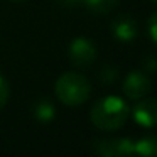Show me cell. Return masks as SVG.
I'll return each instance as SVG.
<instances>
[{
	"instance_id": "cell-1",
	"label": "cell",
	"mask_w": 157,
	"mask_h": 157,
	"mask_svg": "<svg viewBox=\"0 0 157 157\" xmlns=\"http://www.w3.org/2000/svg\"><path fill=\"white\" fill-rule=\"evenodd\" d=\"M130 108L118 96H105L93 105L90 112L91 123L100 130H117L128 120Z\"/></svg>"
},
{
	"instance_id": "cell-2",
	"label": "cell",
	"mask_w": 157,
	"mask_h": 157,
	"mask_svg": "<svg viewBox=\"0 0 157 157\" xmlns=\"http://www.w3.org/2000/svg\"><path fill=\"white\" fill-rule=\"evenodd\" d=\"M56 96L59 101L68 106L83 105L91 95V85L83 75L78 73H64L58 78L54 86Z\"/></svg>"
},
{
	"instance_id": "cell-3",
	"label": "cell",
	"mask_w": 157,
	"mask_h": 157,
	"mask_svg": "<svg viewBox=\"0 0 157 157\" xmlns=\"http://www.w3.org/2000/svg\"><path fill=\"white\" fill-rule=\"evenodd\" d=\"M96 59V49L91 41L85 37H76L73 39L69 46V61L78 68H86L93 64Z\"/></svg>"
},
{
	"instance_id": "cell-4",
	"label": "cell",
	"mask_w": 157,
	"mask_h": 157,
	"mask_svg": "<svg viewBox=\"0 0 157 157\" xmlns=\"http://www.w3.org/2000/svg\"><path fill=\"white\" fill-rule=\"evenodd\" d=\"M93 150L103 157H123L133 154V140L130 139H105L96 140Z\"/></svg>"
},
{
	"instance_id": "cell-5",
	"label": "cell",
	"mask_w": 157,
	"mask_h": 157,
	"mask_svg": "<svg viewBox=\"0 0 157 157\" xmlns=\"http://www.w3.org/2000/svg\"><path fill=\"white\" fill-rule=\"evenodd\" d=\"M150 88H152L150 79L140 71L130 73L123 83V93L130 100H142L145 95L150 93Z\"/></svg>"
},
{
	"instance_id": "cell-6",
	"label": "cell",
	"mask_w": 157,
	"mask_h": 157,
	"mask_svg": "<svg viewBox=\"0 0 157 157\" xmlns=\"http://www.w3.org/2000/svg\"><path fill=\"white\" fill-rule=\"evenodd\" d=\"M112 34L115 39L122 42H130L137 37L139 34V27H137V22L133 21L128 15H120L115 21L112 22Z\"/></svg>"
},
{
	"instance_id": "cell-7",
	"label": "cell",
	"mask_w": 157,
	"mask_h": 157,
	"mask_svg": "<svg viewBox=\"0 0 157 157\" xmlns=\"http://www.w3.org/2000/svg\"><path fill=\"white\" fill-rule=\"evenodd\" d=\"M133 118L139 125L152 128L155 123V100L147 98L133 106Z\"/></svg>"
},
{
	"instance_id": "cell-8",
	"label": "cell",
	"mask_w": 157,
	"mask_h": 157,
	"mask_svg": "<svg viewBox=\"0 0 157 157\" xmlns=\"http://www.w3.org/2000/svg\"><path fill=\"white\" fill-rule=\"evenodd\" d=\"M34 117H36V120H39V122H42V123L51 122L56 117L54 105H52L49 100H39L34 105Z\"/></svg>"
},
{
	"instance_id": "cell-9",
	"label": "cell",
	"mask_w": 157,
	"mask_h": 157,
	"mask_svg": "<svg viewBox=\"0 0 157 157\" xmlns=\"http://www.w3.org/2000/svg\"><path fill=\"white\" fill-rule=\"evenodd\" d=\"M157 152V144L154 137H144L139 142H133V154L144 157H154Z\"/></svg>"
},
{
	"instance_id": "cell-10",
	"label": "cell",
	"mask_w": 157,
	"mask_h": 157,
	"mask_svg": "<svg viewBox=\"0 0 157 157\" xmlns=\"http://www.w3.org/2000/svg\"><path fill=\"white\" fill-rule=\"evenodd\" d=\"M120 0H83V4L88 7V10L95 14H108L118 5Z\"/></svg>"
},
{
	"instance_id": "cell-11",
	"label": "cell",
	"mask_w": 157,
	"mask_h": 157,
	"mask_svg": "<svg viewBox=\"0 0 157 157\" xmlns=\"http://www.w3.org/2000/svg\"><path fill=\"white\" fill-rule=\"evenodd\" d=\"M117 79H118V69L112 68V66L103 68L101 73H100V81H101L103 85H113Z\"/></svg>"
},
{
	"instance_id": "cell-12",
	"label": "cell",
	"mask_w": 157,
	"mask_h": 157,
	"mask_svg": "<svg viewBox=\"0 0 157 157\" xmlns=\"http://www.w3.org/2000/svg\"><path fill=\"white\" fill-rule=\"evenodd\" d=\"M9 95H10V90H9V83L5 81V78L0 75V108L5 106L9 100Z\"/></svg>"
},
{
	"instance_id": "cell-13",
	"label": "cell",
	"mask_w": 157,
	"mask_h": 157,
	"mask_svg": "<svg viewBox=\"0 0 157 157\" xmlns=\"http://www.w3.org/2000/svg\"><path fill=\"white\" fill-rule=\"evenodd\" d=\"M150 39H152L154 42L157 41V37H155V14L152 15V17H150Z\"/></svg>"
},
{
	"instance_id": "cell-14",
	"label": "cell",
	"mask_w": 157,
	"mask_h": 157,
	"mask_svg": "<svg viewBox=\"0 0 157 157\" xmlns=\"http://www.w3.org/2000/svg\"><path fill=\"white\" fill-rule=\"evenodd\" d=\"M64 2H68V4H79L83 0H64Z\"/></svg>"
},
{
	"instance_id": "cell-15",
	"label": "cell",
	"mask_w": 157,
	"mask_h": 157,
	"mask_svg": "<svg viewBox=\"0 0 157 157\" xmlns=\"http://www.w3.org/2000/svg\"><path fill=\"white\" fill-rule=\"evenodd\" d=\"M14 2H22V0H14Z\"/></svg>"
},
{
	"instance_id": "cell-16",
	"label": "cell",
	"mask_w": 157,
	"mask_h": 157,
	"mask_svg": "<svg viewBox=\"0 0 157 157\" xmlns=\"http://www.w3.org/2000/svg\"><path fill=\"white\" fill-rule=\"evenodd\" d=\"M150 2H155V0H150Z\"/></svg>"
}]
</instances>
